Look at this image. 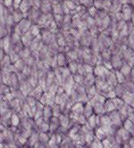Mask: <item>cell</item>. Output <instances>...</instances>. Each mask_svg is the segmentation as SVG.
Masks as SVG:
<instances>
[{
	"label": "cell",
	"instance_id": "1",
	"mask_svg": "<svg viewBox=\"0 0 134 148\" xmlns=\"http://www.w3.org/2000/svg\"><path fill=\"white\" fill-rule=\"evenodd\" d=\"M114 137L116 139V141H117V143L122 146V145L128 142L132 137V134H131L128 130H126L122 126L121 127L117 129V131L114 134Z\"/></svg>",
	"mask_w": 134,
	"mask_h": 148
},
{
	"label": "cell",
	"instance_id": "2",
	"mask_svg": "<svg viewBox=\"0 0 134 148\" xmlns=\"http://www.w3.org/2000/svg\"><path fill=\"white\" fill-rule=\"evenodd\" d=\"M60 119V128L59 130L63 132H68L69 129L73 127V119H71L70 115L62 113V115L59 117Z\"/></svg>",
	"mask_w": 134,
	"mask_h": 148
},
{
	"label": "cell",
	"instance_id": "3",
	"mask_svg": "<svg viewBox=\"0 0 134 148\" xmlns=\"http://www.w3.org/2000/svg\"><path fill=\"white\" fill-rule=\"evenodd\" d=\"M107 114V113H106ZM108 115L111 119V123L115 128H119L122 126L124 119H122V115L120 114V112L118 110H114L110 113H108Z\"/></svg>",
	"mask_w": 134,
	"mask_h": 148
},
{
	"label": "cell",
	"instance_id": "4",
	"mask_svg": "<svg viewBox=\"0 0 134 148\" xmlns=\"http://www.w3.org/2000/svg\"><path fill=\"white\" fill-rule=\"evenodd\" d=\"M134 11V8L131 4H123L122 7V14L123 16V20L126 22H130V20H131V16Z\"/></svg>",
	"mask_w": 134,
	"mask_h": 148
},
{
	"label": "cell",
	"instance_id": "5",
	"mask_svg": "<svg viewBox=\"0 0 134 148\" xmlns=\"http://www.w3.org/2000/svg\"><path fill=\"white\" fill-rule=\"evenodd\" d=\"M110 70L107 68L104 64H99L94 66V70H93V74L96 77H103L105 78L106 75L108 74Z\"/></svg>",
	"mask_w": 134,
	"mask_h": 148
},
{
	"label": "cell",
	"instance_id": "6",
	"mask_svg": "<svg viewBox=\"0 0 134 148\" xmlns=\"http://www.w3.org/2000/svg\"><path fill=\"white\" fill-rule=\"evenodd\" d=\"M86 125L93 130L98 127H100V116H98L94 113L93 115H91L90 117H88L87 119Z\"/></svg>",
	"mask_w": 134,
	"mask_h": 148
},
{
	"label": "cell",
	"instance_id": "7",
	"mask_svg": "<svg viewBox=\"0 0 134 148\" xmlns=\"http://www.w3.org/2000/svg\"><path fill=\"white\" fill-rule=\"evenodd\" d=\"M122 56L120 55H116V54H113L112 58H111V64L113 66L114 70H120V68L122 67V66L123 65V61H122Z\"/></svg>",
	"mask_w": 134,
	"mask_h": 148
},
{
	"label": "cell",
	"instance_id": "8",
	"mask_svg": "<svg viewBox=\"0 0 134 148\" xmlns=\"http://www.w3.org/2000/svg\"><path fill=\"white\" fill-rule=\"evenodd\" d=\"M49 126H50V134H54L57 132L59 128H60V119L57 117H54L51 119L50 122H49Z\"/></svg>",
	"mask_w": 134,
	"mask_h": 148
},
{
	"label": "cell",
	"instance_id": "9",
	"mask_svg": "<svg viewBox=\"0 0 134 148\" xmlns=\"http://www.w3.org/2000/svg\"><path fill=\"white\" fill-rule=\"evenodd\" d=\"M12 15H13L14 22L15 23H19L21 21L26 18V14L23 12H22L19 8H18V9H14L12 11Z\"/></svg>",
	"mask_w": 134,
	"mask_h": 148
},
{
	"label": "cell",
	"instance_id": "10",
	"mask_svg": "<svg viewBox=\"0 0 134 148\" xmlns=\"http://www.w3.org/2000/svg\"><path fill=\"white\" fill-rule=\"evenodd\" d=\"M53 118V110L52 106L50 105H45L43 110V119L46 122H50L51 119Z\"/></svg>",
	"mask_w": 134,
	"mask_h": 148
},
{
	"label": "cell",
	"instance_id": "11",
	"mask_svg": "<svg viewBox=\"0 0 134 148\" xmlns=\"http://www.w3.org/2000/svg\"><path fill=\"white\" fill-rule=\"evenodd\" d=\"M57 61H58V66L59 67H66L68 66L69 61L67 59L66 55L64 52H59L57 54Z\"/></svg>",
	"mask_w": 134,
	"mask_h": 148
},
{
	"label": "cell",
	"instance_id": "12",
	"mask_svg": "<svg viewBox=\"0 0 134 148\" xmlns=\"http://www.w3.org/2000/svg\"><path fill=\"white\" fill-rule=\"evenodd\" d=\"M84 106H85L84 102H80V101L75 102L73 109L71 110V113H73V114H83Z\"/></svg>",
	"mask_w": 134,
	"mask_h": 148
},
{
	"label": "cell",
	"instance_id": "13",
	"mask_svg": "<svg viewBox=\"0 0 134 148\" xmlns=\"http://www.w3.org/2000/svg\"><path fill=\"white\" fill-rule=\"evenodd\" d=\"M39 9L42 12V14H51V12H53V4L51 1L43 2Z\"/></svg>",
	"mask_w": 134,
	"mask_h": 148
},
{
	"label": "cell",
	"instance_id": "14",
	"mask_svg": "<svg viewBox=\"0 0 134 148\" xmlns=\"http://www.w3.org/2000/svg\"><path fill=\"white\" fill-rule=\"evenodd\" d=\"M94 107H93V105L90 103V101H87L86 103H85V106H84V116L88 119V117H90L91 115H93L94 114Z\"/></svg>",
	"mask_w": 134,
	"mask_h": 148
},
{
	"label": "cell",
	"instance_id": "15",
	"mask_svg": "<svg viewBox=\"0 0 134 148\" xmlns=\"http://www.w3.org/2000/svg\"><path fill=\"white\" fill-rule=\"evenodd\" d=\"M125 77H130L131 76V71H132V67L126 62H124L123 65L122 66V67L120 68L119 70Z\"/></svg>",
	"mask_w": 134,
	"mask_h": 148
},
{
	"label": "cell",
	"instance_id": "16",
	"mask_svg": "<svg viewBox=\"0 0 134 148\" xmlns=\"http://www.w3.org/2000/svg\"><path fill=\"white\" fill-rule=\"evenodd\" d=\"M21 120L22 119H20L19 115L15 112H13L11 119H10V127L17 128L18 127H19V125L21 124Z\"/></svg>",
	"mask_w": 134,
	"mask_h": 148
},
{
	"label": "cell",
	"instance_id": "17",
	"mask_svg": "<svg viewBox=\"0 0 134 148\" xmlns=\"http://www.w3.org/2000/svg\"><path fill=\"white\" fill-rule=\"evenodd\" d=\"M104 106H105V113H110L114 110H116L115 109V106L113 102V100L112 99H106L105 102L104 103Z\"/></svg>",
	"mask_w": 134,
	"mask_h": 148
},
{
	"label": "cell",
	"instance_id": "18",
	"mask_svg": "<svg viewBox=\"0 0 134 148\" xmlns=\"http://www.w3.org/2000/svg\"><path fill=\"white\" fill-rule=\"evenodd\" d=\"M50 136L51 134L50 133H39V141L40 142V144L42 145H48L49 140H50Z\"/></svg>",
	"mask_w": 134,
	"mask_h": 148
},
{
	"label": "cell",
	"instance_id": "19",
	"mask_svg": "<svg viewBox=\"0 0 134 148\" xmlns=\"http://www.w3.org/2000/svg\"><path fill=\"white\" fill-rule=\"evenodd\" d=\"M122 127L126 130H128L131 134H132V135L134 134V122L132 120H131L129 119H126L123 121Z\"/></svg>",
	"mask_w": 134,
	"mask_h": 148
},
{
	"label": "cell",
	"instance_id": "20",
	"mask_svg": "<svg viewBox=\"0 0 134 148\" xmlns=\"http://www.w3.org/2000/svg\"><path fill=\"white\" fill-rule=\"evenodd\" d=\"M94 135H95V137L99 139V140H104V139L106 138V136H107L105 132L104 131L101 127H98L94 129Z\"/></svg>",
	"mask_w": 134,
	"mask_h": 148
},
{
	"label": "cell",
	"instance_id": "21",
	"mask_svg": "<svg viewBox=\"0 0 134 148\" xmlns=\"http://www.w3.org/2000/svg\"><path fill=\"white\" fill-rule=\"evenodd\" d=\"M93 107H94V112H95V114H97L98 116H102V115L105 114L104 103H97V104H95Z\"/></svg>",
	"mask_w": 134,
	"mask_h": 148
},
{
	"label": "cell",
	"instance_id": "22",
	"mask_svg": "<svg viewBox=\"0 0 134 148\" xmlns=\"http://www.w3.org/2000/svg\"><path fill=\"white\" fill-rule=\"evenodd\" d=\"M115 75H116V79H117L118 84H123L126 83L127 78L125 77L119 70H115Z\"/></svg>",
	"mask_w": 134,
	"mask_h": 148
},
{
	"label": "cell",
	"instance_id": "23",
	"mask_svg": "<svg viewBox=\"0 0 134 148\" xmlns=\"http://www.w3.org/2000/svg\"><path fill=\"white\" fill-rule=\"evenodd\" d=\"M79 65L76 61H73V62H70L68 64V68L70 69V71L71 73L73 74V75H75L77 74L78 72V68H79Z\"/></svg>",
	"mask_w": 134,
	"mask_h": 148
},
{
	"label": "cell",
	"instance_id": "24",
	"mask_svg": "<svg viewBox=\"0 0 134 148\" xmlns=\"http://www.w3.org/2000/svg\"><path fill=\"white\" fill-rule=\"evenodd\" d=\"M89 148H104L103 144H102V140H99V139L95 138V140L93 141L91 145L89 146Z\"/></svg>",
	"mask_w": 134,
	"mask_h": 148
},
{
	"label": "cell",
	"instance_id": "25",
	"mask_svg": "<svg viewBox=\"0 0 134 148\" xmlns=\"http://www.w3.org/2000/svg\"><path fill=\"white\" fill-rule=\"evenodd\" d=\"M102 144H103V146L104 148H113V145L111 144V142L109 141L108 138H105L104 140H102Z\"/></svg>",
	"mask_w": 134,
	"mask_h": 148
},
{
	"label": "cell",
	"instance_id": "26",
	"mask_svg": "<svg viewBox=\"0 0 134 148\" xmlns=\"http://www.w3.org/2000/svg\"><path fill=\"white\" fill-rule=\"evenodd\" d=\"M7 8H14V0H4L3 4Z\"/></svg>",
	"mask_w": 134,
	"mask_h": 148
},
{
	"label": "cell",
	"instance_id": "27",
	"mask_svg": "<svg viewBox=\"0 0 134 148\" xmlns=\"http://www.w3.org/2000/svg\"><path fill=\"white\" fill-rule=\"evenodd\" d=\"M22 0H14V9H18L20 7Z\"/></svg>",
	"mask_w": 134,
	"mask_h": 148
},
{
	"label": "cell",
	"instance_id": "28",
	"mask_svg": "<svg viewBox=\"0 0 134 148\" xmlns=\"http://www.w3.org/2000/svg\"><path fill=\"white\" fill-rule=\"evenodd\" d=\"M39 148H47V146H46V145H41Z\"/></svg>",
	"mask_w": 134,
	"mask_h": 148
},
{
	"label": "cell",
	"instance_id": "29",
	"mask_svg": "<svg viewBox=\"0 0 134 148\" xmlns=\"http://www.w3.org/2000/svg\"><path fill=\"white\" fill-rule=\"evenodd\" d=\"M116 148H122V146L121 147H116Z\"/></svg>",
	"mask_w": 134,
	"mask_h": 148
}]
</instances>
